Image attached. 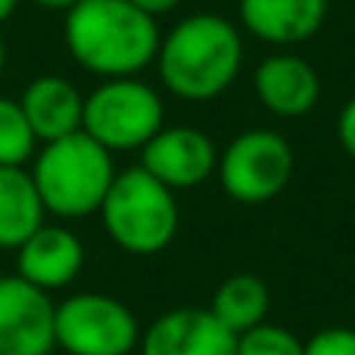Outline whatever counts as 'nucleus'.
Here are the masks:
<instances>
[{
    "mask_svg": "<svg viewBox=\"0 0 355 355\" xmlns=\"http://www.w3.org/2000/svg\"><path fill=\"white\" fill-rule=\"evenodd\" d=\"M237 355H306V343L290 327L259 324L237 337Z\"/></svg>",
    "mask_w": 355,
    "mask_h": 355,
    "instance_id": "nucleus-18",
    "label": "nucleus"
},
{
    "mask_svg": "<svg viewBox=\"0 0 355 355\" xmlns=\"http://www.w3.org/2000/svg\"><path fill=\"white\" fill-rule=\"evenodd\" d=\"M3 66H6V47H3V37H0V75H3Z\"/></svg>",
    "mask_w": 355,
    "mask_h": 355,
    "instance_id": "nucleus-24",
    "label": "nucleus"
},
{
    "mask_svg": "<svg viewBox=\"0 0 355 355\" xmlns=\"http://www.w3.org/2000/svg\"><path fill=\"white\" fill-rule=\"evenodd\" d=\"M159 81L184 103H212L243 69V35L218 12H190L162 35Z\"/></svg>",
    "mask_w": 355,
    "mask_h": 355,
    "instance_id": "nucleus-1",
    "label": "nucleus"
},
{
    "mask_svg": "<svg viewBox=\"0 0 355 355\" xmlns=\"http://www.w3.org/2000/svg\"><path fill=\"white\" fill-rule=\"evenodd\" d=\"M25 119L37 141L50 144L81 131L85 119V97L81 91L62 75H41L35 78L19 97Z\"/></svg>",
    "mask_w": 355,
    "mask_h": 355,
    "instance_id": "nucleus-14",
    "label": "nucleus"
},
{
    "mask_svg": "<svg viewBox=\"0 0 355 355\" xmlns=\"http://www.w3.org/2000/svg\"><path fill=\"white\" fill-rule=\"evenodd\" d=\"M37 137L25 119L19 100L0 97V166L22 168L35 156Z\"/></svg>",
    "mask_w": 355,
    "mask_h": 355,
    "instance_id": "nucleus-17",
    "label": "nucleus"
},
{
    "mask_svg": "<svg viewBox=\"0 0 355 355\" xmlns=\"http://www.w3.org/2000/svg\"><path fill=\"white\" fill-rule=\"evenodd\" d=\"M35 6H44V10H72L78 0H28Z\"/></svg>",
    "mask_w": 355,
    "mask_h": 355,
    "instance_id": "nucleus-22",
    "label": "nucleus"
},
{
    "mask_svg": "<svg viewBox=\"0 0 355 355\" xmlns=\"http://www.w3.org/2000/svg\"><path fill=\"white\" fill-rule=\"evenodd\" d=\"M268 309H271L268 284H265L259 275L240 271V275H231L218 284L209 312H212L227 331L240 337V334L265 324Z\"/></svg>",
    "mask_w": 355,
    "mask_h": 355,
    "instance_id": "nucleus-16",
    "label": "nucleus"
},
{
    "mask_svg": "<svg viewBox=\"0 0 355 355\" xmlns=\"http://www.w3.org/2000/svg\"><path fill=\"white\" fill-rule=\"evenodd\" d=\"M337 141L340 147L355 159V97L346 100V106L340 110V119H337Z\"/></svg>",
    "mask_w": 355,
    "mask_h": 355,
    "instance_id": "nucleus-20",
    "label": "nucleus"
},
{
    "mask_svg": "<svg viewBox=\"0 0 355 355\" xmlns=\"http://www.w3.org/2000/svg\"><path fill=\"white\" fill-rule=\"evenodd\" d=\"M252 91L271 116L302 119L318 106L321 78L306 56L293 50H275L252 72Z\"/></svg>",
    "mask_w": 355,
    "mask_h": 355,
    "instance_id": "nucleus-11",
    "label": "nucleus"
},
{
    "mask_svg": "<svg viewBox=\"0 0 355 355\" xmlns=\"http://www.w3.org/2000/svg\"><path fill=\"white\" fill-rule=\"evenodd\" d=\"M44 215L31 172L0 166V250H19L44 225Z\"/></svg>",
    "mask_w": 355,
    "mask_h": 355,
    "instance_id": "nucleus-15",
    "label": "nucleus"
},
{
    "mask_svg": "<svg viewBox=\"0 0 355 355\" xmlns=\"http://www.w3.org/2000/svg\"><path fill=\"white\" fill-rule=\"evenodd\" d=\"M100 218L112 243L131 256L162 252L181 225L175 190L159 184L141 166L116 172V181L100 206Z\"/></svg>",
    "mask_w": 355,
    "mask_h": 355,
    "instance_id": "nucleus-4",
    "label": "nucleus"
},
{
    "mask_svg": "<svg viewBox=\"0 0 355 355\" xmlns=\"http://www.w3.org/2000/svg\"><path fill=\"white\" fill-rule=\"evenodd\" d=\"M85 268V246L78 234L62 225L44 221L28 240L16 250V275L41 287L44 293L62 290Z\"/></svg>",
    "mask_w": 355,
    "mask_h": 355,
    "instance_id": "nucleus-12",
    "label": "nucleus"
},
{
    "mask_svg": "<svg viewBox=\"0 0 355 355\" xmlns=\"http://www.w3.org/2000/svg\"><path fill=\"white\" fill-rule=\"evenodd\" d=\"M306 355H355L352 327H321L306 340Z\"/></svg>",
    "mask_w": 355,
    "mask_h": 355,
    "instance_id": "nucleus-19",
    "label": "nucleus"
},
{
    "mask_svg": "<svg viewBox=\"0 0 355 355\" xmlns=\"http://www.w3.org/2000/svg\"><path fill=\"white\" fill-rule=\"evenodd\" d=\"M141 355H237V334H231L209 306H181L159 315L137 343Z\"/></svg>",
    "mask_w": 355,
    "mask_h": 355,
    "instance_id": "nucleus-10",
    "label": "nucleus"
},
{
    "mask_svg": "<svg viewBox=\"0 0 355 355\" xmlns=\"http://www.w3.org/2000/svg\"><path fill=\"white\" fill-rule=\"evenodd\" d=\"M141 168L168 190H193L218 168V147L200 128L162 125L159 135L141 150Z\"/></svg>",
    "mask_w": 355,
    "mask_h": 355,
    "instance_id": "nucleus-9",
    "label": "nucleus"
},
{
    "mask_svg": "<svg viewBox=\"0 0 355 355\" xmlns=\"http://www.w3.org/2000/svg\"><path fill=\"white\" fill-rule=\"evenodd\" d=\"M296 168L290 141L275 128H250L218 153V184L225 196L243 206H262L284 193Z\"/></svg>",
    "mask_w": 355,
    "mask_h": 355,
    "instance_id": "nucleus-6",
    "label": "nucleus"
},
{
    "mask_svg": "<svg viewBox=\"0 0 355 355\" xmlns=\"http://www.w3.org/2000/svg\"><path fill=\"white\" fill-rule=\"evenodd\" d=\"M53 318L50 293L19 275L0 277V355H50L56 349Z\"/></svg>",
    "mask_w": 355,
    "mask_h": 355,
    "instance_id": "nucleus-8",
    "label": "nucleus"
},
{
    "mask_svg": "<svg viewBox=\"0 0 355 355\" xmlns=\"http://www.w3.org/2000/svg\"><path fill=\"white\" fill-rule=\"evenodd\" d=\"M212 3H218V0H212Z\"/></svg>",
    "mask_w": 355,
    "mask_h": 355,
    "instance_id": "nucleus-25",
    "label": "nucleus"
},
{
    "mask_svg": "<svg viewBox=\"0 0 355 355\" xmlns=\"http://www.w3.org/2000/svg\"><path fill=\"white\" fill-rule=\"evenodd\" d=\"M16 6H19V0H0V25H3L6 19L16 12Z\"/></svg>",
    "mask_w": 355,
    "mask_h": 355,
    "instance_id": "nucleus-23",
    "label": "nucleus"
},
{
    "mask_svg": "<svg viewBox=\"0 0 355 355\" xmlns=\"http://www.w3.org/2000/svg\"><path fill=\"white\" fill-rule=\"evenodd\" d=\"M331 0H237L243 31L271 47H296L321 31Z\"/></svg>",
    "mask_w": 355,
    "mask_h": 355,
    "instance_id": "nucleus-13",
    "label": "nucleus"
},
{
    "mask_svg": "<svg viewBox=\"0 0 355 355\" xmlns=\"http://www.w3.org/2000/svg\"><path fill=\"white\" fill-rule=\"evenodd\" d=\"M128 3H135L141 12H147V16H153V19H159V16H166V12H172L181 0H128Z\"/></svg>",
    "mask_w": 355,
    "mask_h": 355,
    "instance_id": "nucleus-21",
    "label": "nucleus"
},
{
    "mask_svg": "<svg viewBox=\"0 0 355 355\" xmlns=\"http://www.w3.org/2000/svg\"><path fill=\"white\" fill-rule=\"evenodd\" d=\"M56 346L69 355H131L141 343L135 312L116 296L75 293L56 306Z\"/></svg>",
    "mask_w": 355,
    "mask_h": 355,
    "instance_id": "nucleus-7",
    "label": "nucleus"
},
{
    "mask_svg": "<svg viewBox=\"0 0 355 355\" xmlns=\"http://www.w3.org/2000/svg\"><path fill=\"white\" fill-rule=\"evenodd\" d=\"M41 202L56 218H87L100 212L112 181L116 162L106 147H100L85 131L50 141L35 156L31 168Z\"/></svg>",
    "mask_w": 355,
    "mask_h": 355,
    "instance_id": "nucleus-3",
    "label": "nucleus"
},
{
    "mask_svg": "<svg viewBox=\"0 0 355 355\" xmlns=\"http://www.w3.org/2000/svg\"><path fill=\"white\" fill-rule=\"evenodd\" d=\"M66 50L97 78H131L156 62L159 22L128 0H78L62 22Z\"/></svg>",
    "mask_w": 355,
    "mask_h": 355,
    "instance_id": "nucleus-2",
    "label": "nucleus"
},
{
    "mask_svg": "<svg viewBox=\"0 0 355 355\" xmlns=\"http://www.w3.org/2000/svg\"><path fill=\"white\" fill-rule=\"evenodd\" d=\"M166 125V103L144 78H106L85 97L81 131L110 153L144 150Z\"/></svg>",
    "mask_w": 355,
    "mask_h": 355,
    "instance_id": "nucleus-5",
    "label": "nucleus"
}]
</instances>
